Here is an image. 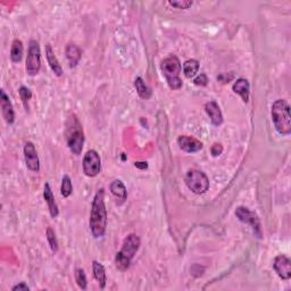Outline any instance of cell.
<instances>
[{"instance_id": "obj_23", "label": "cell", "mask_w": 291, "mask_h": 291, "mask_svg": "<svg viewBox=\"0 0 291 291\" xmlns=\"http://www.w3.org/2000/svg\"><path fill=\"white\" fill-rule=\"evenodd\" d=\"M199 71V61L197 59H188L183 64V74L187 79H193Z\"/></svg>"}, {"instance_id": "obj_29", "label": "cell", "mask_w": 291, "mask_h": 291, "mask_svg": "<svg viewBox=\"0 0 291 291\" xmlns=\"http://www.w3.org/2000/svg\"><path fill=\"white\" fill-rule=\"evenodd\" d=\"M193 83L196 85H199V87H206L208 83V77L205 73H200V74L196 75L195 79H193Z\"/></svg>"}, {"instance_id": "obj_5", "label": "cell", "mask_w": 291, "mask_h": 291, "mask_svg": "<svg viewBox=\"0 0 291 291\" xmlns=\"http://www.w3.org/2000/svg\"><path fill=\"white\" fill-rule=\"evenodd\" d=\"M161 68L163 75L165 76L166 82L172 90H178L182 88V80L180 77L182 65L176 56L171 55L162 61Z\"/></svg>"}, {"instance_id": "obj_24", "label": "cell", "mask_w": 291, "mask_h": 291, "mask_svg": "<svg viewBox=\"0 0 291 291\" xmlns=\"http://www.w3.org/2000/svg\"><path fill=\"white\" fill-rule=\"evenodd\" d=\"M73 192V183L71 177L68 175H64L61 178V185H60V193L64 198H68Z\"/></svg>"}, {"instance_id": "obj_9", "label": "cell", "mask_w": 291, "mask_h": 291, "mask_svg": "<svg viewBox=\"0 0 291 291\" xmlns=\"http://www.w3.org/2000/svg\"><path fill=\"white\" fill-rule=\"evenodd\" d=\"M83 172L89 177H95L102 171V158L96 150L91 149L85 153L82 162Z\"/></svg>"}, {"instance_id": "obj_16", "label": "cell", "mask_w": 291, "mask_h": 291, "mask_svg": "<svg viewBox=\"0 0 291 291\" xmlns=\"http://www.w3.org/2000/svg\"><path fill=\"white\" fill-rule=\"evenodd\" d=\"M232 90H233L234 94L241 97L243 103H248L250 95V84L248 82V80L240 77L232 85Z\"/></svg>"}, {"instance_id": "obj_26", "label": "cell", "mask_w": 291, "mask_h": 291, "mask_svg": "<svg viewBox=\"0 0 291 291\" xmlns=\"http://www.w3.org/2000/svg\"><path fill=\"white\" fill-rule=\"evenodd\" d=\"M46 236H47V240H48V243L50 246V249L54 254L57 253L58 251V241H57V236L55 231L53 230L52 228H47V232H46Z\"/></svg>"}, {"instance_id": "obj_30", "label": "cell", "mask_w": 291, "mask_h": 291, "mask_svg": "<svg viewBox=\"0 0 291 291\" xmlns=\"http://www.w3.org/2000/svg\"><path fill=\"white\" fill-rule=\"evenodd\" d=\"M211 153L214 157L220 156V155L223 153V146L221 145V143H214L211 148Z\"/></svg>"}, {"instance_id": "obj_20", "label": "cell", "mask_w": 291, "mask_h": 291, "mask_svg": "<svg viewBox=\"0 0 291 291\" xmlns=\"http://www.w3.org/2000/svg\"><path fill=\"white\" fill-rule=\"evenodd\" d=\"M92 272H94V277L97 280V282L99 283V287L102 289L105 288L106 286V281H107V277H106V270H105V266L102 263H99L98 261H94L92 262Z\"/></svg>"}, {"instance_id": "obj_12", "label": "cell", "mask_w": 291, "mask_h": 291, "mask_svg": "<svg viewBox=\"0 0 291 291\" xmlns=\"http://www.w3.org/2000/svg\"><path fill=\"white\" fill-rule=\"evenodd\" d=\"M177 145L180 148L189 154H195L203 149V142L189 135H180L177 138Z\"/></svg>"}, {"instance_id": "obj_14", "label": "cell", "mask_w": 291, "mask_h": 291, "mask_svg": "<svg viewBox=\"0 0 291 291\" xmlns=\"http://www.w3.org/2000/svg\"><path fill=\"white\" fill-rule=\"evenodd\" d=\"M205 111H206V113L208 115L209 119H211L213 125L220 126L221 124L223 123L222 112H221L220 106L217 105L216 102H214V100H211V102H208L206 105H205Z\"/></svg>"}, {"instance_id": "obj_13", "label": "cell", "mask_w": 291, "mask_h": 291, "mask_svg": "<svg viewBox=\"0 0 291 291\" xmlns=\"http://www.w3.org/2000/svg\"><path fill=\"white\" fill-rule=\"evenodd\" d=\"M0 105H1V113L5 121L11 125L15 122V112L10 98L5 92V90L0 91Z\"/></svg>"}, {"instance_id": "obj_11", "label": "cell", "mask_w": 291, "mask_h": 291, "mask_svg": "<svg viewBox=\"0 0 291 291\" xmlns=\"http://www.w3.org/2000/svg\"><path fill=\"white\" fill-rule=\"evenodd\" d=\"M273 267L279 278L282 280H289L291 278V262L285 255H279L275 257Z\"/></svg>"}, {"instance_id": "obj_18", "label": "cell", "mask_w": 291, "mask_h": 291, "mask_svg": "<svg viewBox=\"0 0 291 291\" xmlns=\"http://www.w3.org/2000/svg\"><path fill=\"white\" fill-rule=\"evenodd\" d=\"M46 58H47V61L52 68V71L54 72V74L56 76H61L63 75V68H61V65L58 60V58L56 57L55 53H54L53 47L50 45L46 46Z\"/></svg>"}, {"instance_id": "obj_7", "label": "cell", "mask_w": 291, "mask_h": 291, "mask_svg": "<svg viewBox=\"0 0 291 291\" xmlns=\"http://www.w3.org/2000/svg\"><path fill=\"white\" fill-rule=\"evenodd\" d=\"M41 68V49L37 40L29 42L28 57H26L25 69L28 75L36 76Z\"/></svg>"}, {"instance_id": "obj_2", "label": "cell", "mask_w": 291, "mask_h": 291, "mask_svg": "<svg viewBox=\"0 0 291 291\" xmlns=\"http://www.w3.org/2000/svg\"><path fill=\"white\" fill-rule=\"evenodd\" d=\"M141 246V240L139 235L131 233L124 239L121 250L115 256V266L116 269L122 271H126L129 269L132 259L134 258L135 254L138 253L139 248Z\"/></svg>"}, {"instance_id": "obj_8", "label": "cell", "mask_w": 291, "mask_h": 291, "mask_svg": "<svg viewBox=\"0 0 291 291\" xmlns=\"http://www.w3.org/2000/svg\"><path fill=\"white\" fill-rule=\"evenodd\" d=\"M235 216L240 222L250 226L251 229H253L255 235H257L258 238H262L261 221H259V217L255 212H251L249 208L244 206H239L235 209Z\"/></svg>"}, {"instance_id": "obj_17", "label": "cell", "mask_w": 291, "mask_h": 291, "mask_svg": "<svg viewBox=\"0 0 291 291\" xmlns=\"http://www.w3.org/2000/svg\"><path fill=\"white\" fill-rule=\"evenodd\" d=\"M44 198L46 200V203L48 205V209L50 213V216L53 219H56V217L59 215V211H58V206L57 203L55 200V197H54L53 190L50 188L49 183H45V189H44Z\"/></svg>"}, {"instance_id": "obj_31", "label": "cell", "mask_w": 291, "mask_h": 291, "mask_svg": "<svg viewBox=\"0 0 291 291\" xmlns=\"http://www.w3.org/2000/svg\"><path fill=\"white\" fill-rule=\"evenodd\" d=\"M11 290L13 291H29L30 290V287L26 285L25 282H19L18 285H16V286H14L13 288H11Z\"/></svg>"}, {"instance_id": "obj_28", "label": "cell", "mask_w": 291, "mask_h": 291, "mask_svg": "<svg viewBox=\"0 0 291 291\" xmlns=\"http://www.w3.org/2000/svg\"><path fill=\"white\" fill-rule=\"evenodd\" d=\"M169 3L177 9H188L193 5V2L189 1V0H177V1H170Z\"/></svg>"}, {"instance_id": "obj_21", "label": "cell", "mask_w": 291, "mask_h": 291, "mask_svg": "<svg viewBox=\"0 0 291 291\" xmlns=\"http://www.w3.org/2000/svg\"><path fill=\"white\" fill-rule=\"evenodd\" d=\"M134 87L135 90H137V94L142 99H150L151 96H153V90L146 84L145 80H143L141 76H138L137 79L134 80Z\"/></svg>"}, {"instance_id": "obj_10", "label": "cell", "mask_w": 291, "mask_h": 291, "mask_svg": "<svg viewBox=\"0 0 291 291\" xmlns=\"http://www.w3.org/2000/svg\"><path fill=\"white\" fill-rule=\"evenodd\" d=\"M24 160L25 165L30 171L32 172H39L40 170V161H39V156L36 149V146L31 141H28L24 145Z\"/></svg>"}, {"instance_id": "obj_22", "label": "cell", "mask_w": 291, "mask_h": 291, "mask_svg": "<svg viewBox=\"0 0 291 291\" xmlns=\"http://www.w3.org/2000/svg\"><path fill=\"white\" fill-rule=\"evenodd\" d=\"M23 54H24V47H23V42L18 39H15L11 44L10 48V59L13 63H19L23 58Z\"/></svg>"}, {"instance_id": "obj_25", "label": "cell", "mask_w": 291, "mask_h": 291, "mask_svg": "<svg viewBox=\"0 0 291 291\" xmlns=\"http://www.w3.org/2000/svg\"><path fill=\"white\" fill-rule=\"evenodd\" d=\"M18 94L19 97H21L23 106H24L26 111H29V103L30 100L32 99V91H31L28 87H25V85H22V87L18 89Z\"/></svg>"}, {"instance_id": "obj_3", "label": "cell", "mask_w": 291, "mask_h": 291, "mask_svg": "<svg viewBox=\"0 0 291 291\" xmlns=\"http://www.w3.org/2000/svg\"><path fill=\"white\" fill-rule=\"evenodd\" d=\"M271 115H272V121L278 133L281 135H289L291 133V116L288 102L285 99L275 100L272 105Z\"/></svg>"}, {"instance_id": "obj_19", "label": "cell", "mask_w": 291, "mask_h": 291, "mask_svg": "<svg viewBox=\"0 0 291 291\" xmlns=\"http://www.w3.org/2000/svg\"><path fill=\"white\" fill-rule=\"evenodd\" d=\"M65 54L66 58H67L68 60L69 67H76L77 64L80 63L81 57H82V52H81V49L74 44H68L66 46Z\"/></svg>"}, {"instance_id": "obj_15", "label": "cell", "mask_w": 291, "mask_h": 291, "mask_svg": "<svg viewBox=\"0 0 291 291\" xmlns=\"http://www.w3.org/2000/svg\"><path fill=\"white\" fill-rule=\"evenodd\" d=\"M110 190L118 205L123 204L127 199V190L125 184L121 180H114L110 184Z\"/></svg>"}, {"instance_id": "obj_4", "label": "cell", "mask_w": 291, "mask_h": 291, "mask_svg": "<svg viewBox=\"0 0 291 291\" xmlns=\"http://www.w3.org/2000/svg\"><path fill=\"white\" fill-rule=\"evenodd\" d=\"M66 140L69 150L74 155H80L82 153L84 145V132L82 125L75 115H72L67 122L66 129Z\"/></svg>"}, {"instance_id": "obj_1", "label": "cell", "mask_w": 291, "mask_h": 291, "mask_svg": "<svg viewBox=\"0 0 291 291\" xmlns=\"http://www.w3.org/2000/svg\"><path fill=\"white\" fill-rule=\"evenodd\" d=\"M89 226H90L92 235L96 239L103 238L106 233L107 209L106 205H105L104 189H99L94 197V200H92Z\"/></svg>"}, {"instance_id": "obj_27", "label": "cell", "mask_w": 291, "mask_h": 291, "mask_svg": "<svg viewBox=\"0 0 291 291\" xmlns=\"http://www.w3.org/2000/svg\"><path fill=\"white\" fill-rule=\"evenodd\" d=\"M75 281L77 286L80 287L82 290H85L88 287V279L87 275H85L84 271L82 269H76L75 270Z\"/></svg>"}, {"instance_id": "obj_6", "label": "cell", "mask_w": 291, "mask_h": 291, "mask_svg": "<svg viewBox=\"0 0 291 291\" xmlns=\"http://www.w3.org/2000/svg\"><path fill=\"white\" fill-rule=\"evenodd\" d=\"M185 184L196 195H204L209 189V178L203 171L192 169L185 174Z\"/></svg>"}]
</instances>
